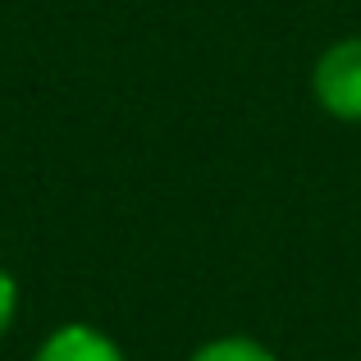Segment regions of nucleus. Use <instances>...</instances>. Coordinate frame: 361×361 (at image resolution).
I'll list each match as a JSON object with an SVG mask.
<instances>
[{
	"label": "nucleus",
	"mask_w": 361,
	"mask_h": 361,
	"mask_svg": "<svg viewBox=\"0 0 361 361\" xmlns=\"http://www.w3.org/2000/svg\"><path fill=\"white\" fill-rule=\"evenodd\" d=\"M14 311H18V283H14V274L0 265V338L14 325Z\"/></svg>",
	"instance_id": "20e7f679"
},
{
	"label": "nucleus",
	"mask_w": 361,
	"mask_h": 361,
	"mask_svg": "<svg viewBox=\"0 0 361 361\" xmlns=\"http://www.w3.org/2000/svg\"><path fill=\"white\" fill-rule=\"evenodd\" d=\"M311 87H316V101L334 119L361 123V37L338 42L320 55L316 73H311Z\"/></svg>",
	"instance_id": "f257e3e1"
},
{
	"label": "nucleus",
	"mask_w": 361,
	"mask_h": 361,
	"mask_svg": "<svg viewBox=\"0 0 361 361\" xmlns=\"http://www.w3.org/2000/svg\"><path fill=\"white\" fill-rule=\"evenodd\" d=\"M192 361H274V353L252 338H215L202 353H192Z\"/></svg>",
	"instance_id": "7ed1b4c3"
},
{
	"label": "nucleus",
	"mask_w": 361,
	"mask_h": 361,
	"mask_svg": "<svg viewBox=\"0 0 361 361\" xmlns=\"http://www.w3.org/2000/svg\"><path fill=\"white\" fill-rule=\"evenodd\" d=\"M32 361H123V353L92 325H60L55 334H46Z\"/></svg>",
	"instance_id": "f03ea898"
}]
</instances>
